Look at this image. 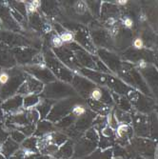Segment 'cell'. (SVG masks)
I'll return each instance as SVG.
<instances>
[{
    "label": "cell",
    "mask_w": 158,
    "mask_h": 159,
    "mask_svg": "<svg viewBox=\"0 0 158 159\" xmlns=\"http://www.w3.org/2000/svg\"><path fill=\"white\" fill-rule=\"evenodd\" d=\"M60 38H61V40L64 42V43H67V42H71L72 40H73V34L72 33H70V32H64V33H62V34H60Z\"/></svg>",
    "instance_id": "cell-1"
},
{
    "label": "cell",
    "mask_w": 158,
    "mask_h": 159,
    "mask_svg": "<svg viewBox=\"0 0 158 159\" xmlns=\"http://www.w3.org/2000/svg\"><path fill=\"white\" fill-rule=\"evenodd\" d=\"M90 98L94 101H99L101 100L102 98V91L98 89V88H95L93 89L92 91H90Z\"/></svg>",
    "instance_id": "cell-2"
},
{
    "label": "cell",
    "mask_w": 158,
    "mask_h": 159,
    "mask_svg": "<svg viewBox=\"0 0 158 159\" xmlns=\"http://www.w3.org/2000/svg\"><path fill=\"white\" fill-rule=\"evenodd\" d=\"M74 10L79 14H83L86 11V5L83 1H77L74 4Z\"/></svg>",
    "instance_id": "cell-3"
},
{
    "label": "cell",
    "mask_w": 158,
    "mask_h": 159,
    "mask_svg": "<svg viewBox=\"0 0 158 159\" xmlns=\"http://www.w3.org/2000/svg\"><path fill=\"white\" fill-rule=\"evenodd\" d=\"M85 113H86V109L82 105H76L72 109V114L76 116H81V115L85 114Z\"/></svg>",
    "instance_id": "cell-4"
},
{
    "label": "cell",
    "mask_w": 158,
    "mask_h": 159,
    "mask_svg": "<svg viewBox=\"0 0 158 159\" xmlns=\"http://www.w3.org/2000/svg\"><path fill=\"white\" fill-rule=\"evenodd\" d=\"M52 43H53V47H55V48H60V47H62L63 44H64V42L61 40V38H60L59 35H55V36L53 37Z\"/></svg>",
    "instance_id": "cell-5"
},
{
    "label": "cell",
    "mask_w": 158,
    "mask_h": 159,
    "mask_svg": "<svg viewBox=\"0 0 158 159\" xmlns=\"http://www.w3.org/2000/svg\"><path fill=\"white\" fill-rule=\"evenodd\" d=\"M9 78H10V76H9L8 72H6V71H1L0 72V84H2V85L6 84L9 81Z\"/></svg>",
    "instance_id": "cell-6"
},
{
    "label": "cell",
    "mask_w": 158,
    "mask_h": 159,
    "mask_svg": "<svg viewBox=\"0 0 158 159\" xmlns=\"http://www.w3.org/2000/svg\"><path fill=\"white\" fill-rule=\"evenodd\" d=\"M127 131H128V125L126 124H121L117 128V133L119 136H122L125 132H127Z\"/></svg>",
    "instance_id": "cell-7"
},
{
    "label": "cell",
    "mask_w": 158,
    "mask_h": 159,
    "mask_svg": "<svg viewBox=\"0 0 158 159\" xmlns=\"http://www.w3.org/2000/svg\"><path fill=\"white\" fill-rule=\"evenodd\" d=\"M123 25H124L126 28L131 29V28L133 27V20L131 17H126V18L123 19Z\"/></svg>",
    "instance_id": "cell-8"
},
{
    "label": "cell",
    "mask_w": 158,
    "mask_h": 159,
    "mask_svg": "<svg viewBox=\"0 0 158 159\" xmlns=\"http://www.w3.org/2000/svg\"><path fill=\"white\" fill-rule=\"evenodd\" d=\"M133 47L137 49V50H141V49H143V47H144V43H143V40L141 39V38H136L135 40L133 41Z\"/></svg>",
    "instance_id": "cell-9"
},
{
    "label": "cell",
    "mask_w": 158,
    "mask_h": 159,
    "mask_svg": "<svg viewBox=\"0 0 158 159\" xmlns=\"http://www.w3.org/2000/svg\"><path fill=\"white\" fill-rule=\"evenodd\" d=\"M118 32H119V28L117 26H113V28L111 29V31H110V34L113 36H115V35L118 34Z\"/></svg>",
    "instance_id": "cell-10"
},
{
    "label": "cell",
    "mask_w": 158,
    "mask_h": 159,
    "mask_svg": "<svg viewBox=\"0 0 158 159\" xmlns=\"http://www.w3.org/2000/svg\"><path fill=\"white\" fill-rule=\"evenodd\" d=\"M27 11H29V12H34V11H36V8L33 5L32 2H30V3L27 5Z\"/></svg>",
    "instance_id": "cell-11"
},
{
    "label": "cell",
    "mask_w": 158,
    "mask_h": 159,
    "mask_svg": "<svg viewBox=\"0 0 158 159\" xmlns=\"http://www.w3.org/2000/svg\"><path fill=\"white\" fill-rule=\"evenodd\" d=\"M115 22H116V20H115L113 17H110V18L107 20V24L110 25V26H113V27L115 25Z\"/></svg>",
    "instance_id": "cell-12"
},
{
    "label": "cell",
    "mask_w": 158,
    "mask_h": 159,
    "mask_svg": "<svg viewBox=\"0 0 158 159\" xmlns=\"http://www.w3.org/2000/svg\"><path fill=\"white\" fill-rule=\"evenodd\" d=\"M138 66H139L140 68H146V67H147V63H146L144 60H140V61L138 62Z\"/></svg>",
    "instance_id": "cell-13"
},
{
    "label": "cell",
    "mask_w": 158,
    "mask_h": 159,
    "mask_svg": "<svg viewBox=\"0 0 158 159\" xmlns=\"http://www.w3.org/2000/svg\"><path fill=\"white\" fill-rule=\"evenodd\" d=\"M32 3H33V5H34L36 9H37V8H39V7H40V5H41L40 1H37V0H35V1H32Z\"/></svg>",
    "instance_id": "cell-14"
},
{
    "label": "cell",
    "mask_w": 158,
    "mask_h": 159,
    "mask_svg": "<svg viewBox=\"0 0 158 159\" xmlns=\"http://www.w3.org/2000/svg\"><path fill=\"white\" fill-rule=\"evenodd\" d=\"M127 3H128L127 0H118L117 1V4L120 6H125V5H127Z\"/></svg>",
    "instance_id": "cell-15"
},
{
    "label": "cell",
    "mask_w": 158,
    "mask_h": 159,
    "mask_svg": "<svg viewBox=\"0 0 158 159\" xmlns=\"http://www.w3.org/2000/svg\"><path fill=\"white\" fill-rule=\"evenodd\" d=\"M140 20H141V21L146 20V16H145V14H143V15H141V16H140Z\"/></svg>",
    "instance_id": "cell-16"
}]
</instances>
